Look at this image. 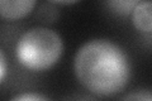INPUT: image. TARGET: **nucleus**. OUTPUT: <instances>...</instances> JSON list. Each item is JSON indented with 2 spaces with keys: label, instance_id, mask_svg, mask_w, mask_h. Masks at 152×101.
Wrapping results in <instances>:
<instances>
[{
  "label": "nucleus",
  "instance_id": "obj_1",
  "mask_svg": "<svg viewBox=\"0 0 152 101\" xmlns=\"http://www.w3.org/2000/svg\"><path fill=\"white\" fill-rule=\"evenodd\" d=\"M74 71L80 84L91 94L113 96L128 85L132 67L119 44L105 38H94L76 52Z\"/></svg>",
  "mask_w": 152,
  "mask_h": 101
},
{
  "label": "nucleus",
  "instance_id": "obj_2",
  "mask_svg": "<svg viewBox=\"0 0 152 101\" xmlns=\"http://www.w3.org/2000/svg\"><path fill=\"white\" fill-rule=\"evenodd\" d=\"M64 39L46 27H33L20 36L15 44V56L27 70L41 72L52 68L64 54Z\"/></svg>",
  "mask_w": 152,
  "mask_h": 101
},
{
  "label": "nucleus",
  "instance_id": "obj_3",
  "mask_svg": "<svg viewBox=\"0 0 152 101\" xmlns=\"http://www.w3.org/2000/svg\"><path fill=\"white\" fill-rule=\"evenodd\" d=\"M36 5V0H0V18L8 20L24 18Z\"/></svg>",
  "mask_w": 152,
  "mask_h": 101
},
{
  "label": "nucleus",
  "instance_id": "obj_4",
  "mask_svg": "<svg viewBox=\"0 0 152 101\" xmlns=\"http://www.w3.org/2000/svg\"><path fill=\"white\" fill-rule=\"evenodd\" d=\"M151 10L152 4L148 0L145 1H137L132 10V22L134 27L141 32H145L147 34H151L152 29V20H151Z\"/></svg>",
  "mask_w": 152,
  "mask_h": 101
},
{
  "label": "nucleus",
  "instance_id": "obj_5",
  "mask_svg": "<svg viewBox=\"0 0 152 101\" xmlns=\"http://www.w3.org/2000/svg\"><path fill=\"white\" fill-rule=\"evenodd\" d=\"M107 4L114 13L119 14V15H128L132 13L133 8L137 4V0H112Z\"/></svg>",
  "mask_w": 152,
  "mask_h": 101
},
{
  "label": "nucleus",
  "instance_id": "obj_6",
  "mask_svg": "<svg viewBox=\"0 0 152 101\" xmlns=\"http://www.w3.org/2000/svg\"><path fill=\"white\" fill-rule=\"evenodd\" d=\"M121 101H152V94L150 89H138L127 94Z\"/></svg>",
  "mask_w": 152,
  "mask_h": 101
},
{
  "label": "nucleus",
  "instance_id": "obj_7",
  "mask_svg": "<svg viewBox=\"0 0 152 101\" xmlns=\"http://www.w3.org/2000/svg\"><path fill=\"white\" fill-rule=\"evenodd\" d=\"M9 101H50V99L39 92H22Z\"/></svg>",
  "mask_w": 152,
  "mask_h": 101
},
{
  "label": "nucleus",
  "instance_id": "obj_8",
  "mask_svg": "<svg viewBox=\"0 0 152 101\" xmlns=\"http://www.w3.org/2000/svg\"><path fill=\"white\" fill-rule=\"evenodd\" d=\"M8 73V61H7V56L3 52V49L0 48V84L3 82L7 77Z\"/></svg>",
  "mask_w": 152,
  "mask_h": 101
},
{
  "label": "nucleus",
  "instance_id": "obj_9",
  "mask_svg": "<svg viewBox=\"0 0 152 101\" xmlns=\"http://www.w3.org/2000/svg\"><path fill=\"white\" fill-rule=\"evenodd\" d=\"M64 101H95L93 97H90V96L88 95H71L69 96V97H66Z\"/></svg>",
  "mask_w": 152,
  "mask_h": 101
}]
</instances>
